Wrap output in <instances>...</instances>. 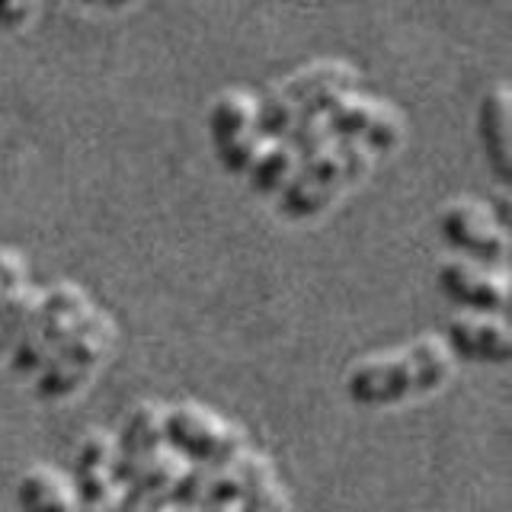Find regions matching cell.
I'll return each instance as SVG.
<instances>
[{"label":"cell","instance_id":"19","mask_svg":"<svg viewBox=\"0 0 512 512\" xmlns=\"http://www.w3.org/2000/svg\"><path fill=\"white\" fill-rule=\"evenodd\" d=\"M80 7H93V10H128L135 7L138 0H77Z\"/></svg>","mask_w":512,"mask_h":512},{"label":"cell","instance_id":"1","mask_svg":"<svg viewBox=\"0 0 512 512\" xmlns=\"http://www.w3.org/2000/svg\"><path fill=\"white\" fill-rule=\"evenodd\" d=\"M452 375L455 359L448 356L442 336H420L400 349L356 359L346 372L343 388L356 407L388 410L439 394Z\"/></svg>","mask_w":512,"mask_h":512},{"label":"cell","instance_id":"17","mask_svg":"<svg viewBox=\"0 0 512 512\" xmlns=\"http://www.w3.org/2000/svg\"><path fill=\"white\" fill-rule=\"evenodd\" d=\"M42 7V0H0V29L20 32L26 29Z\"/></svg>","mask_w":512,"mask_h":512},{"label":"cell","instance_id":"14","mask_svg":"<svg viewBox=\"0 0 512 512\" xmlns=\"http://www.w3.org/2000/svg\"><path fill=\"white\" fill-rule=\"evenodd\" d=\"M295 167H298V154L288 148L282 138H263L244 176H247L250 192L276 199L288 186V180H292Z\"/></svg>","mask_w":512,"mask_h":512},{"label":"cell","instance_id":"20","mask_svg":"<svg viewBox=\"0 0 512 512\" xmlns=\"http://www.w3.org/2000/svg\"><path fill=\"white\" fill-rule=\"evenodd\" d=\"M4 349H7V340H4V333H0V356H4Z\"/></svg>","mask_w":512,"mask_h":512},{"label":"cell","instance_id":"10","mask_svg":"<svg viewBox=\"0 0 512 512\" xmlns=\"http://www.w3.org/2000/svg\"><path fill=\"white\" fill-rule=\"evenodd\" d=\"M442 343L455 362L471 365H506L512 356V340L503 317L487 314H458L445 324Z\"/></svg>","mask_w":512,"mask_h":512},{"label":"cell","instance_id":"7","mask_svg":"<svg viewBox=\"0 0 512 512\" xmlns=\"http://www.w3.org/2000/svg\"><path fill=\"white\" fill-rule=\"evenodd\" d=\"M439 237L445 247L458 253V260L503 269L509 256L506 221L493 212V205L474 196H455L439 212Z\"/></svg>","mask_w":512,"mask_h":512},{"label":"cell","instance_id":"3","mask_svg":"<svg viewBox=\"0 0 512 512\" xmlns=\"http://www.w3.org/2000/svg\"><path fill=\"white\" fill-rule=\"evenodd\" d=\"M375 157L356 144L330 141L324 151L301 157L288 186L276 196V212L288 221H314L372 173Z\"/></svg>","mask_w":512,"mask_h":512},{"label":"cell","instance_id":"15","mask_svg":"<svg viewBox=\"0 0 512 512\" xmlns=\"http://www.w3.org/2000/svg\"><path fill=\"white\" fill-rule=\"evenodd\" d=\"M109 468H112V439L103 429H90L77 448V496L96 503L109 490Z\"/></svg>","mask_w":512,"mask_h":512},{"label":"cell","instance_id":"12","mask_svg":"<svg viewBox=\"0 0 512 512\" xmlns=\"http://www.w3.org/2000/svg\"><path fill=\"white\" fill-rule=\"evenodd\" d=\"M167 436L192 458L215 461L231 452L234 429L196 404H180L167 413Z\"/></svg>","mask_w":512,"mask_h":512},{"label":"cell","instance_id":"2","mask_svg":"<svg viewBox=\"0 0 512 512\" xmlns=\"http://www.w3.org/2000/svg\"><path fill=\"white\" fill-rule=\"evenodd\" d=\"M362 71L343 58H317L298 71L276 80L260 93V128L263 138H288L304 125L324 122L330 109L359 90Z\"/></svg>","mask_w":512,"mask_h":512},{"label":"cell","instance_id":"4","mask_svg":"<svg viewBox=\"0 0 512 512\" xmlns=\"http://www.w3.org/2000/svg\"><path fill=\"white\" fill-rule=\"evenodd\" d=\"M116 340H119L116 320L106 311L93 308L74 327V333H68L55 346L52 359L36 375L32 394L45 400V404H64V400L77 397L106 368L112 352H116Z\"/></svg>","mask_w":512,"mask_h":512},{"label":"cell","instance_id":"11","mask_svg":"<svg viewBox=\"0 0 512 512\" xmlns=\"http://www.w3.org/2000/svg\"><path fill=\"white\" fill-rule=\"evenodd\" d=\"M512 93L506 80H496L477 103V141L490 173L503 186L512 176Z\"/></svg>","mask_w":512,"mask_h":512},{"label":"cell","instance_id":"6","mask_svg":"<svg viewBox=\"0 0 512 512\" xmlns=\"http://www.w3.org/2000/svg\"><path fill=\"white\" fill-rule=\"evenodd\" d=\"M205 128L221 170L231 176H244L263 141L260 93L247 87H224L208 106Z\"/></svg>","mask_w":512,"mask_h":512},{"label":"cell","instance_id":"13","mask_svg":"<svg viewBox=\"0 0 512 512\" xmlns=\"http://www.w3.org/2000/svg\"><path fill=\"white\" fill-rule=\"evenodd\" d=\"M77 487L68 474L48 464H32L16 484V506L20 512H77Z\"/></svg>","mask_w":512,"mask_h":512},{"label":"cell","instance_id":"18","mask_svg":"<svg viewBox=\"0 0 512 512\" xmlns=\"http://www.w3.org/2000/svg\"><path fill=\"white\" fill-rule=\"evenodd\" d=\"M244 512H292V503H288L285 487H263Z\"/></svg>","mask_w":512,"mask_h":512},{"label":"cell","instance_id":"5","mask_svg":"<svg viewBox=\"0 0 512 512\" xmlns=\"http://www.w3.org/2000/svg\"><path fill=\"white\" fill-rule=\"evenodd\" d=\"M93 311V301L74 282H58L36 295L23 333L10 343V368L16 375H39L55 346Z\"/></svg>","mask_w":512,"mask_h":512},{"label":"cell","instance_id":"9","mask_svg":"<svg viewBox=\"0 0 512 512\" xmlns=\"http://www.w3.org/2000/svg\"><path fill=\"white\" fill-rule=\"evenodd\" d=\"M436 288L455 308L487 317H503L509 304V276L468 260H445L436 269Z\"/></svg>","mask_w":512,"mask_h":512},{"label":"cell","instance_id":"16","mask_svg":"<svg viewBox=\"0 0 512 512\" xmlns=\"http://www.w3.org/2000/svg\"><path fill=\"white\" fill-rule=\"evenodd\" d=\"M29 288V260L16 247H0V308Z\"/></svg>","mask_w":512,"mask_h":512},{"label":"cell","instance_id":"8","mask_svg":"<svg viewBox=\"0 0 512 512\" xmlns=\"http://www.w3.org/2000/svg\"><path fill=\"white\" fill-rule=\"evenodd\" d=\"M327 132L333 141L356 144L368 157L394 154L407 138V119L391 100L352 90L330 109Z\"/></svg>","mask_w":512,"mask_h":512}]
</instances>
